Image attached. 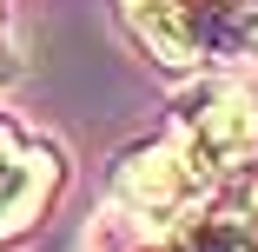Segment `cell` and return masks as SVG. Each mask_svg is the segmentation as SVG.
<instances>
[{
    "label": "cell",
    "instance_id": "2",
    "mask_svg": "<svg viewBox=\"0 0 258 252\" xmlns=\"http://www.w3.org/2000/svg\"><path fill=\"white\" fill-rule=\"evenodd\" d=\"M205 186H212V166L192 160L179 139L126 153V160H119V179H113L119 206H126L133 219H146V226H179L199 199H205Z\"/></svg>",
    "mask_w": 258,
    "mask_h": 252
},
{
    "label": "cell",
    "instance_id": "5",
    "mask_svg": "<svg viewBox=\"0 0 258 252\" xmlns=\"http://www.w3.org/2000/svg\"><path fill=\"white\" fill-rule=\"evenodd\" d=\"M232 239H238V252H258V186L238 199V213H232Z\"/></svg>",
    "mask_w": 258,
    "mask_h": 252
},
{
    "label": "cell",
    "instance_id": "4",
    "mask_svg": "<svg viewBox=\"0 0 258 252\" xmlns=\"http://www.w3.org/2000/svg\"><path fill=\"white\" fill-rule=\"evenodd\" d=\"M126 27L159 67H172V73L199 67V27L179 0H126Z\"/></svg>",
    "mask_w": 258,
    "mask_h": 252
},
{
    "label": "cell",
    "instance_id": "6",
    "mask_svg": "<svg viewBox=\"0 0 258 252\" xmlns=\"http://www.w3.org/2000/svg\"><path fill=\"white\" fill-rule=\"evenodd\" d=\"M232 46H245V54H251V60H258V14H251V20H245V27H238V40H232Z\"/></svg>",
    "mask_w": 258,
    "mask_h": 252
},
{
    "label": "cell",
    "instance_id": "3",
    "mask_svg": "<svg viewBox=\"0 0 258 252\" xmlns=\"http://www.w3.org/2000/svg\"><path fill=\"white\" fill-rule=\"evenodd\" d=\"M53 179H60L53 146H40V139H27L20 126L0 120V239L40 219V206H46V192H53Z\"/></svg>",
    "mask_w": 258,
    "mask_h": 252
},
{
    "label": "cell",
    "instance_id": "1",
    "mask_svg": "<svg viewBox=\"0 0 258 252\" xmlns=\"http://www.w3.org/2000/svg\"><path fill=\"white\" fill-rule=\"evenodd\" d=\"M172 139L205 166H238L258 153V99L238 80H199L172 107Z\"/></svg>",
    "mask_w": 258,
    "mask_h": 252
}]
</instances>
